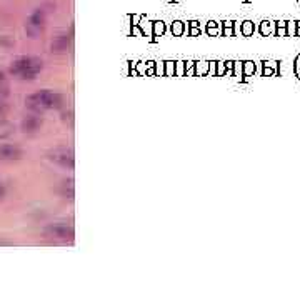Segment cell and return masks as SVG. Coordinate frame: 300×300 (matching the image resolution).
<instances>
[{
	"mask_svg": "<svg viewBox=\"0 0 300 300\" xmlns=\"http://www.w3.org/2000/svg\"><path fill=\"white\" fill-rule=\"evenodd\" d=\"M42 69H44V62L40 60L39 57L22 55V57H17V59L12 62L9 72L15 77H20L22 80H34Z\"/></svg>",
	"mask_w": 300,
	"mask_h": 300,
	"instance_id": "obj_1",
	"label": "cell"
},
{
	"mask_svg": "<svg viewBox=\"0 0 300 300\" xmlns=\"http://www.w3.org/2000/svg\"><path fill=\"white\" fill-rule=\"evenodd\" d=\"M25 103H27L29 108H32L35 112L49 110V108H60L62 103H64V95L55 94V92L50 90H40L29 95Z\"/></svg>",
	"mask_w": 300,
	"mask_h": 300,
	"instance_id": "obj_2",
	"label": "cell"
},
{
	"mask_svg": "<svg viewBox=\"0 0 300 300\" xmlns=\"http://www.w3.org/2000/svg\"><path fill=\"white\" fill-rule=\"evenodd\" d=\"M44 235L52 240L72 242L75 237V230L74 227L67 224V222H54V224H49L44 229Z\"/></svg>",
	"mask_w": 300,
	"mask_h": 300,
	"instance_id": "obj_3",
	"label": "cell"
},
{
	"mask_svg": "<svg viewBox=\"0 0 300 300\" xmlns=\"http://www.w3.org/2000/svg\"><path fill=\"white\" fill-rule=\"evenodd\" d=\"M45 24H47V14L45 9H35L32 15L29 17L27 24H25V30L32 39H35L40 32H44Z\"/></svg>",
	"mask_w": 300,
	"mask_h": 300,
	"instance_id": "obj_4",
	"label": "cell"
},
{
	"mask_svg": "<svg viewBox=\"0 0 300 300\" xmlns=\"http://www.w3.org/2000/svg\"><path fill=\"white\" fill-rule=\"evenodd\" d=\"M47 157H49L50 162L60 165V167H64V169L72 170L75 167L74 152H72L70 148H67V147H57L54 150H50V152L47 154Z\"/></svg>",
	"mask_w": 300,
	"mask_h": 300,
	"instance_id": "obj_5",
	"label": "cell"
},
{
	"mask_svg": "<svg viewBox=\"0 0 300 300\" xmlns=\"http://www.w3.org/2000/svg\"><path fill=\"white\" fill-rule=\"evenodd\" d=\"M24 157V150L19 145H12V143H2L0 145V162H14V160H20Z\"/></svg>",
	"mask_w": 300,
	"mask_h": 300,
	"instance_id": "obj_6",
	"label": "cell"
},
{
	"mask_svg": "<svg viewBox=\"0 0 300 300\" xmlns=\"http://www.w3.org/2000/svg\"><path fill=\"white\" fill-rule=\"evenodd\" d=\"M70 42H72V37H70V34H60V35H57V37L52 40V44H50V50H52V54H55V55H64L69 52L70 49Z\"/></svg>",
	"mask_w": 300,
	"mask_h": 300,
	"instance_id": "obj_7",
	"label": "cell"
},
{
	"mask_svg": "<svg viewBox=\"0 0 300 300\" xmlns=\"http://www.w3.org/2000/svg\"><path fill=\"white\" fill-rule=\"evenodd\" d=\"M42 123H44L42 117L37 115V113H32V115L24 117L22 123H20V128H22V132L25 133H35L37 130H40Z\"/></svg>",
	"mask_w": 300,
	"mask_h": 300,
	"instance_id": "obj_8",
	"label": "cell"
},
{
	"mask_svg": "<svg viewBox=\"0 0 300 300\" xmlns=\"http://www.w3.org/2000/svg\"><path fill=\"white\" fill-rule=\"evenodd\" d=\"M15 133V123L10 120H5V118H0V140H5V138L12 137Z\"/></svg>",
	"mask_w": 300,
	"mask_h": 300,
	"instance_id": "obj_9",
	"label": "cell"
},
{
	"mask_svg": "<svg viewBox=\"0 0 300 300\" xmlns=\"http://www.w3.org/2000/svg\"><path fill=\"white\" fill-rule=\"evenodd\" d=\"M60 194L65 199H74V180H64L60 185Z\"/></svg>",
	"mask_w": 300,
	"mask_h": 300,
	"instance_id": "obj_10",
	"label": "cell"
},
{
	"mask_svg": "<svg viewBox=\"0 0 300 300\" xmlns=\"http://www.w3.org/2000/svg\"><path fill=\"white\" fill-rule=\"evenodd\" d=\"M242 34H244L245 37L252 35L253 34V22H250V20H245V22L242 24Z\"/></svg>",
	"mask_w": 300,
	"mask_h": 300,
	"instance_id": "obj_11",
	"label": "cell"
},
{
	"mask_svg": "<svg viewBox=\"0 0 300 300\" xmlns=\"http://www.w3.org/2000/svg\"><path fill=\"white\" fill-rule=\"evenodd\" d=\"M272 22H268V20H263V22L260 24V32H262V35H268L272 32Z\"/></svg>",
	"mask_w": 300,
	"mask_h": 300,
	"instance_id": "obj_12",
	"label": "cell"
},
{
	"mask_svg": "<svg viewBox=\"0 0 300 300\" xmlns=\"http://www.w3.org/2000/svg\"><path fill=\"white\" fill-rule=\"evenodd\" d=\"M0 45L5 49H10V47H14L15 42L10 37H7V35H2V37H0Z\"/></svg>",
	"mask_w": 300,
	"mask_h": 300,
	"instance_id": "obj_13",
	"label": "cell"
},
{
	"mask_svg": "<svg viewBox=\"0 0 300 300\" xmlns=\"http://www.w3.org/2000/svg\"><path fill=\"white\" fill-rule=\"evenodd\" d=\"M10 110H12V107H10L9 103H5V100H4V102H0V118L7 117Z\"/></svg>",
	"mask_w": 300,
	"mask_h": 300,
	"instance_id": "obj_14",
	"label": "cell"
},
{
	"mask_svg": "<svg viewBox=\"0 0 300 300\" xmlns=\"http://www.w3.org/2000/svg\"><path fill=\"white\" fill-rule=\"evenodd\" d=\"M244 72H245V75H250V74H253V72H255V64H253V62H245L244 65Z\"/></svg>",
	"mask_w": 300,
	"mask_h": 300,
	"instance_id": "obj_15",
	"label": "cell"
},
{
	"mask_svg": "<svg viewBox=\"0 0 300 300\" xmlns=\"http://www.w3.org/2000/svg\"><path fill=\"white\" fill-rule=\"evenodd\" d=\"M285 29H287V35H295V30H297V22H287Z\"/></svg>",
	"mask_w": 300,
	"mask_h": 300,
	"instance_id": "obj_16",
	"label": "cell"
},
{
	"mask_svg": "<svg viewBox=\"0 0 300 300\" xmlns=\"http://www.w3.org/2000/svg\"><path fill=\"white\" fill-rule=\"evenodd\" d=\"M9 95H10V89H9V87H0V102H4Z\"/></svg>",
	"mask_w": 300,
	"mask_h": 300,
	"instance_id": "obj_17",
	"label": "cell"
},
{
	"mask_svg": "<svg viewBox=\"0 0 300 300\" xmlns=\"http://www.w3.org/2000/svg\"><path fill=\"white\" fill-rule=\"evenodd\" d=\"M277 35H278V37H285V35H287V29L285 27H277Z\"/></svg>",
	"mask_w": 300,
	"mask_h": 300,
	"instance_id": "obj_18",
	"label": "cell"
},
{
	"mask_svg": "<svg viewBox=\"0 0 300 300\" xmlns=\"http://www.w3.org/2000/svg\"><path fill=\"white\" fill-rule=\"evenodd\" d=\"M155 32H160V34H162L164 32V24L162 22H155Z\"/></svg>",
	"mask_w": 300,
	"mask_h": 300,
	"instance_id": "obj_19",
	"label": "cell"
},
{
	"mask_svg": "<svg viewBox=\"0 0 300 300\" xmlns=\"http://www.w3.org/2000/svg\"><path fill=\"white\" fill-rule=\"evenodd\" d=\"M295 72H297V75H300V54L297 55V59H295Z\"/></svg>",
	"mask_w": 300,
	"mask_h": 300,
	"instance_id": "obj_20",
	"label": "cell"
},
{
	"mask_svg": "<svg viewBox=\"0 0 300 300\" xmlns=\"http://www.w3.org/2000/svg\"><path fill=\"white\" fill-rule=\"evenodd\" d=\"M172 29H175V32L180 34V32H182V24H180V22H175Z\"/></svg>",
	"mask_w": 300,
	"mask_h": 300,
	"instance_id": "obj_21",
	"label": "cell"
},
{
	"mask_svg": "<svg viewBox=\"0 0 300 300\" xmlns=\"http://www.w3.org/2000/svg\"><path fill=\"white\" fill-rule=\"evenodd\" d=\"M4 199H5V189L0 187V202H2Z\"/></svg>",
	"mask_w": 300,
	"mask_h": 300,
	"instance_id": "obj_22",
	"label": "cell"
},
{
	"mask_svg": "<svg viewBox=\"0 0 300 300\" xmlns=\"http://www.w3.org/2000/svg\"><path fill=\"white\" fill-rule=\"evenodd\" d=\"M5 80V74H4V72L2 70H0V84H2V82Z\"/></svg>",
	"mask_w": 300,
	"mask_h": 300,
	"instance_id": "obj_23",
	"label": "cell"
}]
</instances>
